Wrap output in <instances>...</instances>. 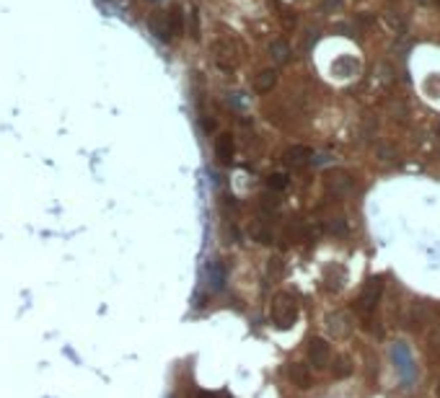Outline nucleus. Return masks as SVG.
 <instances>
[{
  "label": "nucleus",
  "mask_w": 440,
  "mask_h": 398,
  "mask_svg": "<svg viewBox=\"0 0 440 398\" xmlns=\"http://www.w3.org/2000/svg\"><path fill=\"white\" fill-rule=\"evenodd\" d=\"M269 318L277 328H293L298 320V302L290 292H277L269 302Z\"/></svg>",
  "instance_id": "f257e3e1"
},
{
  "label": "nucleus",
  "mask_w": 440,
  "mask_h": 398,
  "mask_svg": "<svg viewBox=\"0 0 440 398\" xmlns=\"http://www.w3.org/2000/svg\"><path fill=\"white\" fill-rule=\"evenodd\" d=\"M381 298H383V277H370L360 290V300H357L360 310L362 313H373L375 305L381 302Z\"/></svg>",
  "instance_id": "f03ea898"
},
{
  "label": "nucleus",
  "mask_w": 440,
  "mask_h": 398,
  "mask_svg": "<svg viewBox=\"0 0 440 398\" xmlns=\"http://www.w3.org/2000/svg\"><path fill=\"white\" fill-rule=\"evenodd\" d=\"M324 184H326V192L334 194V196H344V194H350L355 189V181H352V176L347 171H329Z\"/></svg>",
  "instance_id": "7ed1b4c3"
},
{
  "label": "nucleus",
  "mask_w": 440,
  "mask_h": 398,
  "mask_svg": "<svg viewBox=\"0 0 440 398\" xmlns=\"http://www.w3.org/2000/svg\"><path fill=\"white\" fill-rule=\"evenodd\" d=\"M329 357H331L329 344L321 339V336H313V339L308 342V362L316 367V370H324V367L329 364Z\"/></svg>",
  "instance_id": "20e7f679"
},
{
  "label": "nucleus",
  "mask_w": 440,
  "mask_h": 398,
  "mask_svg": "<svg viewBox=\"0 0 440 398\" xmlns=\"http://www.w3.org/2000/svg\"><path fill=\"white\" fill-rule=\"evenodd\" d=\"M282 160L290 166V168H303L313 160V150L308 145H293L282 152Z\"/></svg>",
  "instance_id": "39448f33"
},
{
  "label": "nucleus",
  "mask_w": 440,
  "mask_h": 398,
  "mask_svg": "<svg viewBox=\"0 0 440 398\" xmlns=\"http://www.w3.org/2000/svg\"><path fill=\"white\" fill-rule=\"evenodd\" d=\"M326 326L331 331V336H337V339H344V336H350L352 331V316L344 313V310H337L326 318Z\"/></svg>",
  "instance_id": "423d86ee"
},
{
  "label": "nucleus",
  "mask_w": 440,
  "mask_h": 398,
  "mask_svg": "<svg viewBox=\"0 0 440 398\" xmlns=\"http://www.w3.org/2000/svg\"><path fill=\"white\" fill-rule=\"evenodd\" d=\"M233 150H236V145H233L231 132H220L218 140H215V158H218L223 166H228V163L233 160Z\"/></svg>",
  "instance_id": "0eeeda50"
},
{
  "label": "nucleus",
  "mask_w": 440,
  "mask_h": 398,
  "mask_svg": "<svg viewBox=\"0 0 440 398\" xmlns=\"http://www.w3.org/2000/svg\"><path fill=\"white\" fill-rule=\"evenodd\" d=\"M287 378L293 380V386L298 388H311V372H308V367L306 364H300V362H293L290 367H287Z\"/></svg>",
  "instance_id": "6e6552de"
},
{
  "label": "nucleus",
  "mask_w": 440,
  "mask_h": 398,
  "mask_svg": "<svg viewBox=\"0 0 440 398\" xmlns=\"http://www.w3.org/2000/svg\"><path fill=\"white\" fill-rule=\"evenodd\" d=\"M207 284H210V290H223V284H225V266L218 258H212L207 264Z\"/></svg>",
  "instance_id": "1a4fd4ad"
},
{
  "label": "nucleus",
  "mask_w": 440,
  "mask_h": 398,
  "mask_svg": "<svg viewBox=\"0 0 440 398\" xmlns=\"http://www.w3.org/2000/svg\"><path fill=\"white\" fill-rule=\"evenodd\" d=\"M277 83V70H262V72H256V78H254V90L256 94H267V90H272Z\"/></svg>",
  "instance_id": "9d476101"
},
{
  "label": "nucleus",
  "mask_w": 440,
  "mask_h": 398,
  "mask_svg": "<svg viewBox=\"0 0 440 398\" xmlns=\"http://www.w3.org/2000/svg\"><path fill=\"white\" fill-rule=\"evenodd\" d=\"M212 52H215V60H218L220 68H231L233 65V44L231 42H218L215 47H212Z\"/></svg>",
  "instance_id": "9b49d317"
},
{
  "label": "nucleus",
  "mask_w": 440,
  "mask_h": 398,
  "mask_svg": "<svg viewBox=\"0 0 440 398\" xmlns=\"http://www.w3.org/2000/svg\"><path fill=\"white\" fill-rule=\"evenodd\" d=\"M269 54H272V60H275V62L285 65L287 60H290V44H287L285 39H275V42L269 44Z\"/></svg>",
  "instance_id": "f8f14e48"
},
{
  "label": "nucleus",
  "mask_w": 440,
  "mask_h": 398,
  "mask_svg": "<svg viewBox=\"0 0 440 398\" xmlns=\"http://www.w3.org/2000/svg\"><path fill=\"white\" fill-rule=\"evenodd\" d=\"M166 24H169V32L171 34H181V32H184V13H181L179 6H171L169 16H166Z\"/></svg>",
  "instance_id": "ddd939ff"
},
{
  "label": "nucleus",
  "mask_w": 440,
  "mask_h": 398,
  "mask_svg": "<svg viewBox=\"0 0 440 398\" xmlns=\"http://www.w3.org/2000/svg\"><path fill=\"white\" fill-rule=\"evenodd\" d=\"M424 320H427V305H424V302H414L412 310H409V328H419Z\"/></svg>",
  "instance_id": "4468645a"
},
{
  "label": "nucleus",
  "mask_w": 440,
  "mask_h": 398,
  "mask_svg": "<svg viewBox=\"0 0 440 398\" xmlns=\"http://www.w3.org/2000/svg\"><path fill=\"white\" fill-rule=\"evenodd\" d=\"M355 70H357V62L355 60H337L334 62V75L339 78H350V75H355Z\"/></svg>",
  "instance_id": "2eb2a0df"
},
{
  "label": "nucleus",
  "mask_w": 440,
  "mask_h": 398,
  "mask_svg": "<svg viewBox=\"0 0 440 398\" xmlns=\"http://www.w3.org/2000/svg\"><path fill=\"white\" fill-rule=\"evenodd\" d=\"M251 236H254V240H259V243H272V240H275V233H272V228H264L262 222L251 228Z\"/></svg>",
  "instance_id": "dca6fc26"
},
{
  "label": "nucleus",
  "mask_w": 440,
  "mask_h": 398,
  "mask_svg": "<svg viewBox=\"0 0 440 398\" xmlns=\"http://www.w3.org/2000/svg\"><path fill=\"white\" fill-rule=\"evenodd\" d=\"M267 186H269L272 192L287 189V176H285V174H269V176H267Z\"/></svg>",
  "instance_id": "f3484780"
},
{
  "label": "nucleus",
  "mask_w": 440,
  "mask_h": 398,
  "mask_svg": "<svg viewBox=\"0 0 440 398\" xmlns=\"http://www.w3.org/2000/svg\"><path fill=\"white\" fill-rule=\"evenodd\" d=\"M352 372V362L347 360V357H339L337 360V367H334V378H347Z\"/></svg>",
  "instance_id": "a211bd4d"
},
{
  "label": "nucleus",
  "mask_w": 440,
  "mask_h": 398,
  "mask_svg": "<svg viewBox=\"0 0 440 398\" xmlns=\"http://www.w3.org/2000/svg\"><path fill=\"white\" fill-rule=\"evenodd\" d=\"M282 269H285V266H282V258H277V256H275V258H269L267 272H269V277H272V280H280V277H282Z\"/></svg>",
  "instance_id": "6ab92c4d"
},
{
  "label": "nucleus",
  "mask_w": 440,
  "mask_h": 398,
  "mask_svg": "<svg viewBox=\"0 0 440 398\" xmlns=\"http://www.w3.org/2000/svg\"><path fill=\"white\" fill-rule=\"evenodd\" d=\"M329 230L331 233H337V236H342V233H347V222H344V218H334L329 222Z\"/></svg>",
  "instance_id": "aec40b11"
},
{
  "label": "nucleus",
  "mask_w": 440,
  "mask_h": 398,
  "mask_svg": "<svg viewBox=\"0 0 440 398\" xmlns=\"http://www.w3.org/2000/svg\"><path fill=\"white\" fill-rule=\"evenodd\" d=\"M189 18H192V36L200 39V26H197V10H189Z\"/></svg>",
  "instance_id": "412c9836"
},
{
  "label": "nucleus",
  "mask_w": 440,
  "mask_h": 398,
  "mask_svg": "<svg viewBox=\"0 0 440 398\" xmlns=\"http://www.w3.org/2000/svg\"><path fill=\"white\" fill-rule=\"evenodd\" d=\"M430 344H432V346H440V324H435V328L430 331Z\"/></svg>",
  "instance_id": "4be33fe9"
},
{
  "label": "nucleus",
  "mask_w": 440,
  "mask_h": 398,
  "mask_svg": "<svg viewBox=\"0 0 440 398\" xmlns=\"http://www.w3.org/2000/svg\"><path fill=\"white\" fill-rule=\"evenodd\" d=\"M197 398H228V396H225V393H200Z\"/></svg>",
  "instance_id": "5701e85b"
},
{
  "label": "nucleus",
  "mask_w": 440,
  "mask_h": 398,
  "mask_svg": "<svg viewBox=\"0 0 440 398\" xmlns=\"http://www.w3.org/2000/svg\"><path fill=\"white\" fill-rule=\"evenodd\" d=\"M435 396L440 398V382H437V386H435Z\"/></svg>",
  "instance_id": "b1692460"
}]
</instances>
